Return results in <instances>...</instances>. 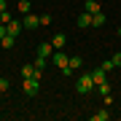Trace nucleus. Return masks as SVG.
<instances>
[{
    "instance_id": "nucleus-2",
    "label": "nucleus",
    "mask_w": 121,
    "mask_h": 121,
    "mask_svg": "<svg viewBox=\"0 0 121 121\" xmlns=\"http://www.w3.org/2000/svg\"><path fill=\"white\" fill-rule=\"evenodd\" d=\"M48 59H51L54 65L62 70V75H70V67H67V59H70V56H67L65 51H62V48H56V51H54L51 56H48Z\"/></svg>"
},
{
    "instance_id": "nucleus-15",
    "label": "nucleus",
    "mask_w": 121,
    "mask_h": 121,
    "mask_svg": "<svg viewBox=\"0 0 121 121\" xmlns=\"http://www.w3.org/2000/svg\"><path fill=\"white\" fill-rule=\"evenodd\" d=\"M110 118V113L108 110H99V113H91V121H108Z\"/></svg>"
},
{
    "instance_id": "nucleus-7",
    "label": "nucleus",
    "mask_w": 121,
    "mask_h": 121,
    "mask_svg": "<svg viewBox=\"0 0 121 121\" xmlns=\"http://www.w3.org/2000/svg\"><path fill=\"white\" fill-rule=\"evenodd\" d=\"M78 27H91V13L89 11H81V13H78Z\"/></svg>"
},
{
    "instance_id": "nucleus-18",
    "label": "nucleus",
    "mask_w": 121,
    "mask_h": 121,
    "mask_svg": "<svg viewBox=\"0 0 121 121\" xmlns=\"http://www.w3.org/2000/svg\"><path fill=\"white\" fill-rule=\"evenodd\" d=\"M99 67H102V70H105V73H110V70H113V67H116V65H113V59H105V62H102V65H99Z\"/></svg>"
},
{
    "instance_id": "nucleus-12",
    "label": "nucleus",
    "mask_w": 121,
    "mask_h": 121,
    "mask_svg": "<svg viewBox=\"0 0 121 121\" xmlns=\"http://www.w3.org/2000/svg\"><path fill=\"white\" fill-rule=\"evenodd\" d=\"M105 24V13L99 11V13H91V27H102Z\"/></svg>"
},
{
    "instance_id": "nucleus-11",
    "label": "nucleus",
    "mask_w": 121,
    "mask_h": 121,
    "mask_svg": "<svg viewBox=\"0 0 121 121\" xmlns=\"http://www.w3.org/2000/svg\"><path fill=\"white\" fill-rule=\"evenodd\" d=\"M83 11H89V13H99V3H97V0H86V3H83Z\"/></svg>"
},
{
    "instance_id": "nucleus-21",
    "label": "nucleus",
    "mask_w": 121,
    "mask_h": 121,
    "mask_svg": "<svg viewBox=\"0 0 121 121\" xmlns=\"http://www.w3.org/2000/svg\"><path fill=\"white\" fill-rule=\"evenodd\" d=\"M5 35H8V24H3V22H0V40H3Z\"/></svg>"
},
{
    "instance_id": "nucleus-8",
    "label": "nucleus",
    "mask_w": 121,
    "mask_h": 121,
    "mask_svg": "<svg viewBox=\"0 0 121 121\" xmlns=\"http://www.w3.org/2000/svg\"><path fill=\"white\" fill-rule=\"evenodd\" d=\"M22 30H24V27H22V22H16V19H11V22H8V35H13V38H16Z\"/></svg>"
},
{
    "instance_id": "nucleus-13",
    "label": "nucleus",
    "mask_w": 121,
    "mask_h": 121,
    "mask_svg": "<svg viewBox=\"0 0 121 121\" xmlns=\"http://www.w3.org/2000/svg\"><path fill=\"white\" fill-rule=\"evenodd\" d=\"M16 8L22 11V13H30V11H32V3H30V0H19V3H16Z\"/></svg>"
},
{
    "instance_id": "nucleus-22",
    "label": "nucleus",
    "mask_w": 121,
    "mask_h": 121,
    "mask_svg": "<svg viewBox=\"0 0 121 121\" xmlns=\"http://www.w3.org/2000/svg\"><path fill=\"white\" fill-rule=\"evenodd\" d=\"M40 24H43V27L51 24V13H43V16H40Z\"/></svg>"
},
{
    "instance_id": "nucleus-3",
    "label": "nucleus",
    "mask_w": 121,
    "mask_h": 121,
    "mask_svg": "<svg viewBox=\"0 0 121 121\" xmlns=\"http://www.w3.org/2000/svg\"><path fill=\"white\" fill-rule=\"evenodd\" d=\"M22 89H24V94L27 97H35L38 94V78H22Z\"/></svg>"
},
{
    "instance_id": "nucleus-16",
    "label": "nucleus",
    "mask_w": 121,
    "mask_h": 121,
    "mask_svg": "<svg viewBox=\"0 0 121 121\" xmlns=\"http://www.w3.org/2000/svg\"><path fill=\"white\" fill-rule=\"evenodd\" d=\"M32 65H35V67H40V70H43V67L48 65V56H40V54H38V56H35V62H32Z\"/></svg>"
},
{
    "instance_id": "nucleus-20",
    "label": "nucleus",
    "mask_w": 121,
    "mask_h": 121,
    "mask_svg": "<svg viewBox=\"0 0 121 121\" xmlns=\"http://www.w3.org/2000/svg\"><path fill=\"white\" fill-rule=\"evenodd\" d=\"M0 43H3L5 48H11V46H13V35H5V38H3V40H0Z\"/></svg>"
},
{
    "instance_id": "nucleus-5",
    "label": "nucleus",
    "mask_w": 121,
    "mask_h": 121,
    "mask_svg": "<svg viewBox=\"0 0 121 121\" xmlns=\"http://www.w3.org/2000/svg\"><path fill=\"white\" fill-rule=\"evenodd\" d=\"M65 43H67V35L65 32H56L54 38H51V46L54 48H65Z\"/></svg>"
},
{
    "instance_id": "nucleus-14",
    "label": "nucleus",
    "mask_w": 121,
    "mask_h": 121,
    "mask_svg": "<svg viewBox=\"0 0 121 121\" xmlns=\"http://www.w3.org/2000/svg\"><path fill=\"white\" fill-rule=\"evenodd\" d=\"M32 75H35V65L30 62V65H24V67H22V78H32Z\"/></svg>"
},
{
    "instance_id": "nucleus-6",
    "label": "nucleus",
    "mask_w": 121,
    "mask_h": 121,
    "mask_svg": "<svg viewBox=\"0 0 121 121\" xmlns=\"http://www.w3.org/2000/svg\"><path fill=\"white\" fill-rule=\"evenodd\" d=\"M91 78H94V83L99 86V83H102V81H108V73H105L102 67H97V70H91Z\"/></svg>"
},
{
    "instance_id": "nucleus-4",
    "label": "nucleus",
    "mask_w": 121,
    "mask_h": 121,
    "mask_svg": "<svg viewBox=\"0 0 121 121\" xmlns=\"http://www.w3.org/2000/svg\"><path fill=\"white\" fill-rule=\"evenodd\" d=\"M22 27L24 30H35V27H40V16H35V13H24V19H22Z\"/></svg>"
},
{
    "instance_id": "nucleus-10",
    "label": "nucleus",
    "mask_w": 121,
    "mask_h": 121,
    "mask_svg": "<svg viewBox=\"0 0 121 121\" xmlns=\"http://www.w3.org/2000/svg\"><path fill=\"white\" fill-rule=\"evenodd\" d=\"M81 65H83V59H81V56H70V59H67L70 73H73V70H81Z\"/></svg>"
},
{
    "instance_id": "nucleus-17",
    "label": "nucleus",
    "mask_w": 121,
    "mask_h": 121,
    "mask_svg": "<svg viewBox=\"0 0 121 121\" xmlns=\"http://www.w3.org/2000/svg\"><path fill=\"white\" fill-rule=\"evenodd\" d=\"M97 91H99L102 97H108V94H110V83H108V81H102V83L97 86Z\"/></svg>"
},
{
    "instance_id": "nucleus-9",
    "label": "nucleus",
    "mask_w": 121,
    "mask_h": 121,
    "mask_svg": "<svg viewBox=\"0 0 121 121\" xmlns=\"http://www.w3.org/2000/svg\"><path fill=\"white\" fill-rule=\"evenodd\" d=\"M54 51H56V48H54L51 43H40V46H38V54H40V56H51Z\"/></svg>"
},
{
    "instance_id": "nucleus-24",
    "label": "nucleus",
    "mask_w": 121,
    "mask_h": 121,
    "mask_svg": "<svg viewBox=\"0 0 121 121\" xmlns=\"http://www.w3.org/2000/svg\"><path fill=\"white\" fill-rule=\"evenodd\" d=\"M0 11H8V3L5 0H0Z\"/></svg>"
},
{
    "instance_id": "nucleus-1",
    "label": "nucleus",
    "mask_w": 121,
    "mask_h": 121,
    "mask_svg": "<svg viewBox=\"0 0 121 121\" xmlns=\"http://www.w3.org/2000/svg\"><path fill=\"white\" fill-rule=\"evenodd\" d=\"M94 78H91V73H81L78 75V83H75V91L78 94H89V91H94Z\"/></svg>"
},
{
    "instance_id": "nucleus-26",
    "label": "nucleus",
    "mask_w": 121,
    "mask_h": 121,
    "mask_svg": "<svg viewBox=\"0 0 121 121\" xmlns=\"http://www.w3.org/2000/svg\"><path fill=\"white\" fill-rule=\"evenodd\" d=\"M0 94H3V91H0Z\"/></svg>"
},
{
    "instance_id": "nucleus-25",
    "label": "nucleus",
    "mask_w": 121,
    "mask_h": 121,
    "mask_svg": "<svg viewBox=\"0 0 121 121\" xmlns=\"http://www.w3.org/2000/svg\"><path fill=\"white\" fill-rule=\"evenodd\" d=\"M118 38H121V27H118Z\"/></svg>"
},
{
    "instance_id": "nucleus-23",
    "label": "nucleus",
    "mask_w": 121,
    "mask_h": 121,
    "mask_svg": "<svg viewBox=\"0 0 121 121\" xmlns=\"http://www.w3.org/2000/svg\"><path fill=\"white\" fill-rule=\"evenodd\" d=\"M110 59H113V65H116V67H121V51H118V54H113Z\"/></svg>"
},
{
    "instance_id": "nucleus-19",
    "label": "nucleus",
    "mask_w": 121,
    "mask_h": 121,
    "mask_svg": "<svg viewBox=\"0 0 121 121\" xmlns=\"http://www.w3.org/2000/svg\"><path fill=\"white\" fill-rule=\"evenodd\" d=\"M11 89V81L8 78H0V91H8Z\"/></svg>"
}]
</instances>
